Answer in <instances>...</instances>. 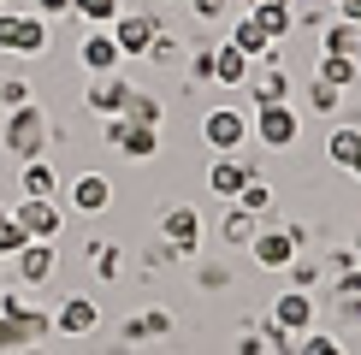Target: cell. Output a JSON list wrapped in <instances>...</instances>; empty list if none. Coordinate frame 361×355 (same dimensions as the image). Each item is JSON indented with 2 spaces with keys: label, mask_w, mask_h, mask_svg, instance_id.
<instances>
[{
  "label": "cell",
  "mask_w": 361,
  "mask_h": 355,
  "mask_svg": "<svg viewBox=\"0 0 361 355\" xmlns=\"http://www.w3.org/2000/svg\"><path fill=\"white\" fill-rule=\"evenodd\" d=\"M54 332V320L42 308H30L24 296H6V314H0V349H24V344H42Z\"/></svg>",
  "instance_id": "1"
},
{
  "label": "cell",
  "mask_w": 361,
  "mask_h": 355,
  "mask_svg": "<svg viewBox=\"0 0 361 355\" xmlns=\"http://www.w3.org/2000/svg\"><path fill=\"white\" fill-rule=\"evenodd\" d=\"M6 148L18 160H42L48 154V118H42V107H12L6 118Z\"/></svg>",
  "instance_id": "2"
},
{
  "label": "cell",
  "mask_w": 361,
  "mask_h": 355,
  "mask_svg": "<svg viewBox=\"0 0 361 355\" xmlns=\"http://www.w3.org/2000/svg\"><path fill=\"white\" fill-rule=\"evenodd\" d=\"M255 142L261 148H290L302 137V118H296V101H279V107H255Z\"/></svg>",
  "instance_id": "3"
},
{
  "label": "cell",
  "mask_w": 361,
  "mask_h": 355,
  "mask_svg": "<svg viewBox=\"0 0 361 355\" xmlns=\"http://www.w3.org/2000/svg\"><path fill=\"white\" fill-rule=\"evenodd\" d=\"M202 142L214 148V154H237V148L249 142V113L243 107H214L202 118Z\"/></svg>",
  "instance_id": "4"
},
{
  "label": "cell",
  "mask_w": 361,
  "mask_h": 355,
  "mask_svg": "<svg viewBox=\"0 0 361 355\" xmlns=\"http://www.w3.org/2000/svg\"><path fill=\"white\" fill-rule=\"evenodd\" d=\"M0 48L6 54H42L48 48V18L42 12H0Z\"/></svg>",
  "instance_id": "5"
},
{
  "label": "cell",
  "mask_w": 361,
  "mask_h": 355,
  "mask_svg": "<svg viewBox=\"0 0 361 355\" xmlns=\"http://www.w3.org/2000/svg\"><path fill=\"white\" fill-rule=\"evenodd\" d=\"M160 237H166V249L172 255H195L202 249V237H207V225H202V213L195 207H166V219H160Z\"/></svg>",
  "instance_id": "6"
},
{
  "label": "cell",
  "mask_w": 361,
  "mask_h": 355,
  "mask_svg": "<svg viewBox=\"0 0 361 355\" xmlns=\"http://www.w3.org/2000/svg\"><path fill=\"white\" fill-rule=\"evenodd\" d=\"M107 142H113L125 160H148V154H160V130H154V125H130L125 113H113V118H107Z\"/></svg>",
  "instance_id": "7"
},
{
  "label": "cell",
  "mask_w": 361,
  "mask_h": 355,
  "mask_svg": "<svg viewBox=\"0 0 361 355\" xmlns=\"http://www.w3.org/2000/svg\"><path fill=\"white\" fill-rule=\"evenodd\" d=\"M107 30L118 42V54H148V42L160 36V18H154V12H118Z\"/></svg>",
  "instance_id": "8"
},
{
  "label": "cell",
  "mask_w": 361,
  "mask_h": 355,
  "mask_svg": "<svg viewBox=\"0 0 361 355\" xmlns=\"http://www.w3.org/2000/svg\"><path fill=\"white\" fill-rule=\"evenodd\" d=\"M12 219H18V225L30 231V243H54V237H59V225H66V213H59L54 201H30V196L12 207Z\"/></svg>",
  "instance_id": "9"
},
{
  "label": "cell",
  "mask_w": 361,
  "mask_h": 355,
  "mask_svg": "<svg viewBox=\"0 0 361 355\" xmlns=\"http://www.w3.org/2000/svg\"><path fill=\"white\" fill-rule=\"evenodd\" d=\"M249 178H261L249 154H225V160H214V172H207V189H214V196H225V201H237Z\"/></svg>",
  "instance_id": "10"
},
{
  "label": "cell",
  "mask_w": 361,
  "mask_h": 355,
  "mask_svg": "<svg viewBox=\"0 0 361 355\" xmlns=\"http://www.w3.org/2000/svg\"><path fill=\"white\" fill-rule=\"evenodd\" d=\"M296 237L290 231H255V243H249V255H255V266H267V273H284V266L296 261Z\"/></svg>",
  "instance_id": "11"
},
{
  "label": "cell",
  "mask_w": 361,
  "mask_h": 355,
  "mask_svg": "<svg viewBox=\"0 0 361 355\" xmlns=\"http://www.w3.org/2000/svg\"><path fill=\"white\" fill-rule=\"evenodd\" d=\"M273 320H279L290 337H308V332H314V296H308V290H284L279 302H273Z\"/></svg>",
  "instance_id": "12"
},
{
  "label": "cell",
  "mask_w": 361,
  "mask_h": 355,
  "mask_svg": "<svg viewBox=\"0 0 361 355\" xmlns=\"http://www.w3.org/2000/svg\"><path fill=\"white\" fill-rule=\"evenodd\" d=\"M71 207L78 213H107L113 207V184H107V172H83V178H71Z\"/></svg>",
  "instance_id": "13"
},
{
  "label": "cell",
  "mask_w": 361,
  "mask_h": 355,
  "mask_svg": "<svg viewBox=\"0 0 361 355\" xmlns=\"http://www.w3.org/2000/svg\"><path fill=\"white\" fill-rule=\"evenodd\" d=\"M231 48H243L249 59H261V66H273V54H279V42L267 36V30H261V18H255V12H243V18L231 24Z\"/></svg>",
  "instance_id": "14"
},
{
  "label": "cell",
  "mask_w": 361,
  "mask_h": 355,
  "mask_svg": "<svg viewBox=\"0 0 361 355\" xmlns=\"http://www.w3.org/2000/svg\"><path fill=\"white\" fill-rule=\"evenodd\" d=\"M78 59H83V71H89V77H107V71H118V59H125V54H118L113 30H95V36H89L83 48H78Z\"/></svg>",
  "instance_id": "15"
},
{
  "label": "cell",
  "mask_w": 361,
  "mask_h": 355,
  "mask_svg": "<svg viewBox=\"0 0 361 355\" xmlns=\"http://www.w3.org/2000/svg\"><path fill=\"white\" fill-rule=\"evenodd\" d=\"M95 320H101V308L89 302V296H66L59 314H54V325H59L66 337H89V332H95Z\"/></svg>",
  "instance_id": "16"
},
{
  "label": "cell",
  "mask_w": 361,
  "mask_h": 355,
  "mask_svg": "<svg viewBox=\"0 0 361 355\" xmlns=\"http://www.w3.org/2000/svg\"><path fill=\"white\" fill-rule=\"evenodd\" d=\"M249 101H255V107H279V101H290V77H284L279 66L249 71Z\"/></svg>",
  "instance_id": "17"
},
{
  "label": "cell",
  "mask_w": 361,
  "mask_h": 355,
  "mask_svg": "<svg viewBox=\"0 0 361 355\" xmlns=\"http://www.w3.org/2000/svg\"><path fill=\"white\" fill-rule=\"evenodd\" d=\"M249 71H255V59L243 54V48H214V83H225V89H243L249 83Z\"/></svg>",
  "instance_id": "18"
},
{
  "label": "cell",
  "mask_w": 361,
  "mask_h": 355,
  "mask_svg": "<svg viewBox=\"0 0 361 355\" xmlns=\"http://www.w3.org/2000/svg\"><path fill=\"white\" fill-rule=\"evenodd\" d=\"M12 261H18L24 285H48V278H54V243H24Z\"/></svg>",
  "instance_id": "19"
},
{
  "label": "cell",
  "mask_w": 361,
  "mask_h": 355,
  "mask_svg": "<svg viewBox=\"0 0 361 355\" xmlns=\"http://www.w3.org/2000/svg\"><path fill=\"white\" fill-rule=\"evenodd\" d=\"M125 101H130V89L118 83L113 71H107V77H95V83H89V107H95L101 118H113V113H125Z\"/></svg>",
  "instance_id": "20"
},
{
  "label": "cell",
  "mask_w": 361,
  "mask_h": 355,
  "mask_svg": "<svg viewBox=\"0 0 361 355\" xmlns=\"http://www.w3.org/2000/svg\"><path fill=\"white\" fill-rule=\"evenodd\" d=\"M18 184H24V196L30 201H54V166H48V160H24V178H18Z\"/></svg>",
  "instance_id": "21"
},
{
  "label": "cell",
  "mask_w": 361,
  "mask_h": 355,
  "mask_svg": "<svg viewBox=\"0 0 361 355\" xmlns=\"http://www.w3.org/2000/svg\"><path fill=\"white\" fill-rule=\"evenodd\" d=\"M249 12L261 18V30H267L273 42H284V36L296 30V12H290V6H279V0H261V6H249Z\"/></svg>",
  "instance_id": "22"
},
{
  "label": "cell",
  "mask_w": 361,
  "mask_h": 355,
  "mask_svg": "<svg viewBox=\"0 0 361 355\" xmlns=\"http://www.w3.org/2000/svg\"><path fill=\"white\" fill-rule=\"evenodd\" d=\"M355 154H361V130H355V125H343V130H332V137H326V160H332V166L350 172Z\"/></svg>",
  "instance_id": "23"
},
{
  "label": "cell",
  "mask_w": 361,
  "mask_h": 355,
  "mask_svg": "<svg viewBox=\"0 0 361 355\" xmlns=\"http://www.w3.org/2000/svg\"><path fill=\"white\" fill-rule=\"evenodd\" d=\"M355 77H361L355 54H326V59H320V83H332V89H350Z\"/></svg>",
  "instance_id": "24"
},
{
  "label": "cell",
  "mask_w": 361,
  "mask_h": 355,
  "mask_svg": "<svg viewBox=\"0 0 361 355\" xmlns=\"http://www.w3.org/2000/svg\"><path fill=\"white\" fill-rule=\"evenodd\" d=\"M71 12H78L83 24L107 30V24H113V18H118V12H125V6H118V0H71Z\"/></svg>",
  "instance_id": "25"
},
{
  "label": "cell",
  "mask_w": 361,
  "mask_h": 355,
  "mask_svg": "<svg viewBox=\"0 0 361 355\" xmlns=\"http://www.w3.org/2000/svg\"><path fill=\"white\" fill-rule=\"evenodd\" d=\"M225 243H237V249L255 243V213H249V207H237V201H231V213H225Z\"/></svg>",
  "instance_id": "26"
},
{
  "label": "cell",
  "mask_w": 361,
  "mask_h": 355,
  "mask_svg": "<svg viewBox=\"0 0 361 355\" xmlns=\"http://www.w3.org/2000/svg\"><path fill=\"white\" fill-rule=\"evenodd\" d=\"M125 118H130V125H154V130H160V101H154V95H137V89H130Z\"/></svg>",
  "instance_id": "27"
},
{
  "label": "cell",
  "mask_w": 361,
  "mask_h": 355,
  "mask_svg": "<svg viewBox=\"0 0 361 355\" xmlns=\"http://www.w3.org/2000/svg\"><path fill=\"white\" fill-rule=\"evenodd\" d=\"M355 36H361V24L338 18L332 30H326V54H355Z\"/></svg>",
  "instance_id": "28"
},
{
  "label": "cell",
  "mask_w": 361,
  "mask_h": 355,
  "mask_svg": "<svg viewBox=\"0 0 361 355\" xmlns=\"http://www.w3.org/2000/svg\"><path fill=\"white\" fill-rule=\"evenodd\" d=\"M308 107H314V113H338V107H343V89H332V83L314 77V83H308Z\"/></svg>",
  "instance_id": "29"
},
{
  "label": "cell",
  "mask_w": 361,
  "mask_h": 355,
  "mask_svg": "<svg viewBox=\"0 0 361 355\" xmlns=\"http://www.w3.org/2000/svg\"><path fill=\"white\" fill-rule=\"evenodd\" d=\"M296 355H350V349L338 337H326V332H308V337H296Z\"/></svg>",
  "instance_id": "30"
},
{
  "label": "cell",
  "mask_w": 361,
  "mask_h": 355,
  "mask_svg": "<svg viewBox=\"0 0 361 355\" xmlns=\"http://www.w3.org/2000/svg\"><path fill=\"white\" fill-rule=\"evenodd\" d=\"M24 243H30V231H24L12 213H0V255H18Z\"/></svg>",
  "instance_id": "31"
},
{
  "label": "cell",
  "mask_w": 361,
  "mask_h": 355,
  "mask_svg": "<svg viewBox=\"0 0 361 355\" xmlns=\"http://www.w3.org/2000/svg\"><path fill=\"white\" fill-rule=\"evenodd\" d=\"M237 207H249V213H267V207H273V189H267L261 178H249L243 196H237Z\"/></svg>",
  "instance_id": "32"
},
{
  "label": "cell",
  "mask_w": 361,
  "mask_h": 355,
  "mask_svg": "<svg viewBox=\"0 0 361 355\" xmlns=\"http://www.w3.org/2000/svg\"><path fill=\"white\" fill-rule=\"evenodd\" d=\"M190 83H214V48L190 54Z\"/></svg>",
  "instance_id": "33"
},
{
  "label": "cell",
  "mask_w": 361,
  "mask_h": 355,
  "mask_svg": "<svg viewBox=\"0 0 361 355\" xmlns=\"http://www.w3.org/2000/svg\"><path fill=\"white\" fill-rule=\"evenodd\" d=\"M148 59H154V66H172V59H178V42L166 36V30H160V36L148 42Z\"/></svg>",
  "instance_id": "34"
},
{
  "label": "cell",
  "mask_w": 361,
  "mask_h": 355,
  "mask_svg": "<svg viewBox=\"0 0 361 355\" xmlns=\"http://www.w3.org/2000/svg\"><path fill=\"white\" fill-rule=\"evenodd\" d=\"M89 249H95V273L113 278V273H118V249H113V243H89Z\"/></svg>",
  "instance_id": "35"
},
{
  "label": "cell",
  "mask_w": 361,
  "mask_h": 355,
  "mask_svg": "<svg viewBox=\"0 0 361 355\" xmlns=\"http://www.w3.org/2000/svg\"><path fill=\"white\" fill-rule=\"evenodd\" d=\"M338 320L343 325H361V296L355 290H338Z\"/></svg>",
  "instance_id": "36"
},
{
  "label": "cell",
  "mask_w": 361,
  "mask_h": 355,
  "mask_svg": "<svg viewBox=\"0 0 361 355\" xmlns=\"http://www.w3.org/2000/svg\"><path fill=\"white\" fill-rule=\"evenodd\" d=\"M142 325H148V337H166V332H172V314H166V308H148Z\"/></svg>",
  "instance_id": "37"
},
{
  "label": "cell",
  "mask_w": 361,
  "mask_h": 355,
  "mask_svg": "<svg viewBox=\"0 0 361 355\" xmlns=\"http://www.w3.org/2000/svg\"><path fill=\"white\" fill-rule=\"evenodd\" d=\"M0 101H6V107H30V89L18 77H6V83H0Z\"/></svg>",
  "instance_id": "38"
},
{
  "label": "cell",
  "mask_w": 361,
  "mask_h": 355,
  "mask_svg": "<svg viewBox=\"0 0 361 355\" xmlns=\"http://www.w3.org/2000/svg\"><path fill=\"white\" fill-rule=\"evenodd\" d=\"M202 285H207V290H225V285H231V273L214 261V266H202Z\"/></svg>",
  "instance_id": "39"
},
{
  "label": "cell",
  "mask_w": 361,
  "mask_h": 355,
  "mask_svg": "<svg viewBox=\"0 0 361 355\" xmlns=\"http://www.w3.org/2000/svg\"><path fill=\"white\" fill-rule=\"evenodd\" d=\"M284 273H296V290H308V285H314V261H290Z\"/></svg>",
  "instance_id": "40"
},
{
  "label": "cell",
  "mask_w": 361,
  "mask_h": 355,
  "mask_svg": "<svg viewBox=\"0 0 361 355\" xmlns=\"http://www.w3.org/2000/svg\"><path fill=\"white\" fill-rule=\"evenodd\" d=\"M225 6H237V0H195V12H202V18H225Z\"/></svg>",
  "instance_id": "41"
},
{
  "label": "cell",
  "mask_w": 361,
  "mask_h": 355,
  "mask_svg": "<svg viewBox=\"0 0 361 355\" xmlns=\"http://www.w3.org/2000/svg\"><path fill=\"white\" fill-rule=\"evenodd\" d=\"M36 12H42V18H54V12H71V0H36Z\"/></svg>",
  "instance_id": "42"
},
{
  "label": "cell",
  "mask_w": 361,
  "mask_h": 355,
  "mask_svg": "<svg viewBox=\"0 0 361 355\" xmlns=\"http://www.w3.org/2000/svg\"><path fill=\"white\" fill-rule=\"evenodd\" d=\"M338 18H350V24H361V0H338Z\"/></svg>",
  "instance_id": "43"
},
{
  "label": "cell",
  "mask_w": 361,
  "mask_h": 355,
  "mask_svg": "<svg viewBox=\"0 0 361 355\" xmlns=\"http://www.w3.org/2000/svg\"><path fill=\"white\" fill-rule=\"evenodd\" d=\"M350 172H355V178H361V154H355V166H350Z\"/></svg>",
  "instance_id": "44"
},
{
  "label": "cell",
  "mask_w": 361,
  "mask_h": 355,
  "mask_svg": "<svg viewBox=\"0 0 361 355\" xmlns=\"http://www.w3.org/2000/svg\"><path fill=\"white\" fill-rule=\"evenodd\" d=\"M355 255H361V231H355Z\"/></svg>",
  "instance_id": "45"
},
{
  "label": "cell",
  "mask_w": 361,
  "mask_h": 355,
  "mask_svg": "<svg viewBox=\"0 0 361 355\" xmlns=\"http://www.w3.org/2000/svg\"><path fill=\"white\" fill-rule=\"evenodd\" d=\"M255 6H261V0H255ZM279 6H290V0H279Z\"/></svg>",
  "instance_id": "46"
},
{
  "label": "cell",
  "mask_w": 361,
  "mask_h": 355,
  "mask_svg": "<svg viewBox=\"0 0 361 355\" xmlns=\"http://www.w3.org/2000/svg\"><path fill=\"white\" fill-rule=\"evenodd\" d=\"M0 314H6V296H0Z\"/></svg>",
  "instance_id": "47"
},
{
  "label": "cell",
  "mask_w": 361,
  "mask_h": 355,
  "mask_svg": "<svg viewBox=\"0 0 361 355\" xmlns=\"http://www.w3.org/2000/svg\"><path fill=\"white\" fill-rule=\"evenodd\" d=\"M0 6H6V0H0Z\"/></svg>",
  "instance_id": "48"
}]
</instances>
